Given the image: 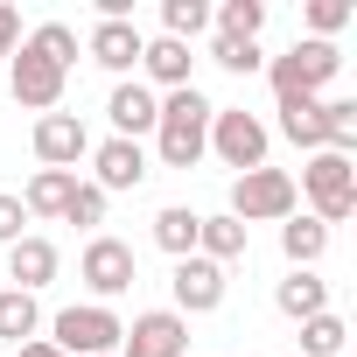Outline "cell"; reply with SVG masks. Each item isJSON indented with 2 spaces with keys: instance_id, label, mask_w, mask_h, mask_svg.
Returning a JSON list of instances; mask_svg holds the SVG:
<instances>
[{
  "instance_id": "obj_2",
  "label": "cell",
  "mask_w": 357,
  "mask_h": 357,
  "mask_svg": "<svg viewBox=\"0 0 357 357\" xmlns=\"http://www.w3.org/2000/svg\"><path fill=\"white\" fill-rule=\"evenodd\" d=\"M294 197H308V218H315V225H343V218H357V154H329V147H315V154L301 161Z\"/></svg>"
},
{
  "instance_id": "obj_29",
  "label": "cell",
  "mask_w": 357,
  "mask_h": 357,
  "mask_svg": "<svg viewBox=\"0 0 357 357\" xmlns=\"http://www.w3.org/2000/svg\"><path fill=\"white\" fill-rule=\"evenodd\" d=\"M301 15H308V36H315V43H336V36L350 29V15H357V8H350V0H308Z\"/></svg>"
},
{
  "instance_id": "obj_22",
  "label": "cell",
  "mask_w": 357,
  "mask_h": 357,
  "mask_svg": "<svg viewBox=\"0 0 357 357\" xmlns=\"http://www.w3.org/2000/svg\"><path fill=\"white\" fill-rule=\"evenodd\" d=\"M280 252H287V266H315V259L329 252V225H315L308 211H294V218L280 225Z\"/></svg>"
},
{
  "instance_id": "obj_21",
  "label": "cell",
  "mask_w": 357,
  "mask_h": 357,
  "mask_svg": "<svg viewBox=\"0 0 357 357\" xmlns=\"http://www.w3.org/2000/svg\"><path fill=\"white\" fill-rule=\"evenodd\" d=\"M197 252H204V259H218V266H231V259H245V225H238L231 211H218V218H204V225H197Z\"/></svg>"
},
{
  "instance_id": "obj_18",
  "label": "cell",
  "mask_w": 357,
  "mask_h": 357,
  "mask_svg": "<svg viewBox=\"0 0 357 357\" xmlns=\"http://www.w3.org/2000/svg\"><path fill=\"white\" fill-rule=\"evenodd\" d=\"M197 225H204V211L168 204V211H154V245H161L168 259H190V252H197Z\"/></svg>"
},
{
  "instance_id": "obj_31",
  "label": "cell",
  "mask_w": 357,
  "mask_h": 357,
  "mask_svg": "<svg viewBox=\"0 0 357 357\" xmlns=\"http://www.w3.org/2000/svg\"><path fill=\"white\" fill-rule=\"evenodd\" d=\"M105 204H112L105 190L77 183V190H70V204H63V225H84V231H98V225H105Z\"/></svg>"
},
{
  "instance_id": "obj_4",
  "label": "cell",
  "mask_w": 357,
  "mask_h": 357,
  "mask_svg": "<svg viewBox=\"0 0 357 357\" xmlns=\"http://www.w3.org/2000/svg\"><path fill=\"white\" fill-rule=\"evenodd\" d=\"M119 336H126V322L105 301H84V308H63L43 343H56L63 357H119Z\"/></svg>"
},
{
  "instance_id": "obj_32",
  "label": "cell",
  "mask_w": 357,
  "mask_h": 357,
  "mask_svg": "<svg viewBox=\"0 0 357 357\" xmlns=\"http://www.w3.org/2000/svg\"><path fill=\"white\" fill-rule=\"evenodd\" d=\"M15 238H29V211L22 197H0V245H15Z\"/></svg>"
},
{
  "instance_id": "obj_5",
  "label": "cell",
  "mask_w": 357,
  "mask_h": 357,
  "mask_svg": "<svg viewBox=\"0 0 357 357\" xmlns=\"http://www.w3.org/2000/svg\"><path fill=\"white\" fill-rule=\"evenodd\" d=\"M294 175L287 168H245L231 175V218L238 225H287L294 218Z\"/></svg>"
},
{
  "instance_id": "obj_28",
  "label": "cell",
  "mask_w": 357,
  "mask_h": 357,
  "mask_svg": "<svg viewBox=\"0 0 357 357\" xmlns=\"http://www.w3.org/2000/svg\"><path fill=\"white\" fill-rule=\"evenodd\" d=\"M343 336H350V329H343L336 308H322V315L301 322V350H308V357H343Z\"/></svg>"
},
{
  "instance_id": "obj_23",
  "label": "cell",
  "mask_w": 357,
  "mask_h": 357,
  "mask_svg": "<svg viewBox=\"0 0 357 357\" xmlns=\"http://www.w3.org/2000/svg\"><path fill=\"white\" fill-rule=\"evenodd\" d=\"M43 329V301L22 287H0V343H29Z\"/></svg>"
},
{
  "instance_id": "obj_17",
  "label": "cell",
  "mask_w": 357,
  "mask_h": 357,
  "mask_svg": "<svg viewBox=\"0 0 357 357\" xmlns=\"http://www.w3.org/2000/svg\"><path fill=\"white\" fill-rule=\"evenodd\" d=\"M273 308H280L287 322H308V315L329 308V280H322L315 266H287V280L273 287Z\"/></svg>"
},
{
  "instance_id": "obj_12",
  "label": "cell",
  "mask_w": 357,
  "mask_h": 357,
  "mask_svg": "<svg viewBox=\"0 0 357 357\" xmlns=\"http://www.w3.org/2000/svg\"><path fill=\"white\" fill-rule=\"evenodd\" d=\"M91 154V133H84V119L77 112H43L36 119V161L43 168H63V175H77V161Z\"/></svg>"
},
{
  "instance_id": "obj_13",
  "label": "cell",
  "mask_w": 357,
  "mask_h": 357,
  "mask_svg": "<svg viewBox=\"0 0 357 357\" xmlns=\"http://www.w3.org/2000/svg\"><path fill=\"white\" fill-rule=\"evenodd\" d=\"M105 119H112V140H140V133H154L161 98H154L140 77H119V84H112V98H105Z\"/></svg>"
},
{
  "instance_id": "obj_30",
  "label": "cell",
  "mask_w": 357,
  "mask_h": 357,
  "mask_svg": "<svg viewBox=\"0 0 357 357\" xmlns=\"http://www.w3.org/2000/svg\"><path fill=\"white\" fill-rule=\"evenodd\" d=\"M211 63H218V70H231V77H252V70H266L259 43H231V36H218V43H211Z\"/></svg>"
},
{
  "instance_id": "obj_20",
  "label": "cell",
  "mask_w": 357,
  "mask_h": 357,
  "mask_svg": "<svg viewBox=\"0 0 357 357\" xmlns=\"http://www.w3.org/2000/svg\"><path fill=\"white\" fill-rule=\"evenodd\" d=\"M273 112H280V133H287L301 154L322 147V98H273Z\"/></svg>"
},
{
  "instance_id": "obj_1",
  "label": "cell",
  "mask_w": 357,
  "mask_h": 357,
  "mask_svg": "<svg viewBox=\"0 0 357 357\" xmlns=\"http://www.w3.org/2000/svg\"><path fill=\"white\" fill-rule=\"evenodd\" d=\"M211 98L197 91V84H183V91H161V119H154V154H161V168H197L204 154H211Z\"/></svg>"
},
{
  "instance_id": "obj_15",
  "label": "cell",
  "mask_w": 357,
  "mask_h": 357,
  "mask_svg": "<svg viewBox=\"0 0 357 357\" xmlns=\"http://www.w3.org/2000/svg\"><path fill=\"white\" fill-rule=\"evenodd\" d=\"M56 266H63V252H56L43 231H29V238L8 245V280H15L22 294H43V287L56 280Z\"/></svg>"
},
{
  "instance_id": "obj_25",
  "label": "cell",
  "mask_w": 357,
  "mask_h": 357,
  "mask_svg": "<svg viewBox=\"0 0 357 357\" xmlns=\"http://www.w3.org/2000/svg\"><path fill=\"white\" fill-rule=\"evenodd\" d=\"M211 29V0H161V36L168 43H197Z\"/></svg>"
},
{
  "instance_id": "obj_11",
  "label": "cell",
  "mask_w": 357,
  "mask_h": 357,
  "mask_svg": "<svg viewBox=\"0 0 357 357\" xmlns=\"http://www.w3.org/2000/svg\"><path fill=\"white\" fill-rule=\"evenodd\" d=\"M84 161H91V190H105V197L140 190L147 175H154V161H147V147H140V140H98Z\"/></svg>"
},
{
  "instance_id": "obj_24",
  "label": "cell",
  "mask_w": 357,
  "mask_h": 357,
  "mask_svg": "<svg viewBox=\"0 0 357 357\" xmlns=\"http://www.w3.org/2000/svg\"><path fill=\"white\" fill-rule=\"evenodd\" d=\"M211 22H218V36H231V43H259L266 0H225V8H211Z\"/></svg>"
},
{
  "instance_id": "obj_6",
  "label": "cell",
  "mask_w": 357,
  "mask_h": 357,
  "mask_svg": "<svg viewBox=\"0 0 357 357\" xmlns=\"http://www.w3.org/2000/svg\"><path fill=\"white\" fill-rule=\"evenodd\" d=\"M266 147H273V133H266L259 112H245V105H218V112H211V154H218L231 175L266 168Z\"/></svg>"
},
{
  "instance_id": "obj_7",
  "label": "cell",
  "mask_w": 357,
  "mask_h": 357,
  "mask_svg": "<svg viewBox=\"0 0 357 357\" xmlns=\"http://www.w3.org/2000/svg\"><path fill=\"white\" fill-rule=\"evenodd\" d=\"M77 280L91 287V301H119L133 280H140V259H133V245L126 238H112V231H91V245L77 252Z\"/></svg>"
},
{
  "instance_id": "obj_14",
  "label": "cell",
  "mask_w": 357,
  "mask_h": 357,
  "mask_svg": "<svg viewBox=\"0 0 357 357\" xmlns=\"http://www.w3.org/2000/svg\"><path fill=\"white\" fill-rule=\"evenodd\" d=\"M84 50H91V63H98V70L126 77V70H140V50H147V36H140L133 22H98V29L84 36Z\"/></svg>"
},
{
  "instance_id": "obj_33",
  "label": "cell",
  "mask_w": 357,
  "mask_h": 357,
  "mask_svg": "<svg viewBox=\"0 0 357 357\" xmlns=\"http://www.w3.org/2000/svg\"><path fill=\"white\" fill-rule=\"evenodd\" d=\"M15 50H22V15L8 8V0H0V63H8Z\"/></svg>"
},
{
  "instance_id": "obj_27",
  "label": "cell",
  "mask_w": 357,
  "mask_h": 357,
  "mask_svg": "<svg viewBox=\"0 0 357 357\" xmlns=\"http://www.w3.org/2000/svg\"><path fill=\"white\" fill-rule=\"evenodd\" d=\"M22 43H29L36 56H50L56 70H70V63H77V29H70V22H43V29H36V36H22Z\"/></svg>"
},
{
  "instance_id": "obj_9",
  "label": "cell",
  "mask_w": 357,
  "mask_h": 357,
  "mask_svg": "<svg viewBox=\"0 0 357 357\" xmlns=\"http://www.w3.org/2000/svg\"><path fill=\"white\" fill-rule=\"evenodd\" d=\"M225 266L218 259H204V252H190V259H175V273H168V294H175V315H211V308H225Z\"/></svg>"
},
{
  "instance_id": "obj_8",
  "label": "cell",
  "mask_w": 357,
  "mask_h": 357,
  "mask_svg": "<svg viewBox=\"0 0 357 357\" xmlns=\"http://www.w3.org/2000/svg\"><path fill=\"white\" fill-rule=\"evenodd\" d=\"M63 84H70V70H56V63L36 56L29 43L8 56V91H15V105H29V112H56V105H63Z\"/></svg>"
},
{
  "instance_id": "obj_3",
  "label": "cell",
  "mask_w": 357,
  "mask_h": 357,
  "mask_svg": "<svg viewBox=\"0 0 357 357\" xmlns=\"http://www.w3.org/2000/svg\"><path fill=\"white\" fill-rule=\"evenodd\" d=\"M336 70H343V50L336 43H315V36H301L287 56L266 63L273 98H322V84H336Z\"/></svg>"
},
{
  "instance_id": "obj_19",
  "label": "cell",
  "mask_w": 357,
  "mask_h": 357,
  "mask_svg": "<svg viewBox=\"0 0 357 357\" xmlns=\"http://www.w3.org/2000/svg\"><path fill=\"white\" fill-rule=\"evenodd\" d=\"M70 190H77V175H63V168H36L29 190H22V211H29V218H63Z\"/></svg>"
},
{
  "instance_id": "obj_26",
  "label": "cell",
  "mask_w": 357,
  "mask_h": 357,
  "mask_svg": "<svg viewBox=\"0 0 357 357\" xmlns=\"http://www.w3.org/2000/svg\"><path fill=\"white\" fill-rule=\"evenodd\" d=\"M322 147L357 154V98H322Z\"/></svg>"
},
{
  "instance_id": "obj_16",
  "label": "cell",
  "mask_w": 357,
  "mask_h": 357,
  "mask_svg": "<svg viewBox=\"0 0 357 357\" xmlns=\"http://www.w3.org/2000/svg\"><path fill=\"white\" fill-rule=\"evenodd\" d=\"M140 70H147V91H154V84H161V91H183V84H197V50L154 36V43L140 50Z\"/></svg>"
},
{
  "instance_id": "obj_10",
  "label": "cell",
  "mask_w": 357,
  "mask_h": 357,
  "mask_svg": "<svg viewBox=\"0 0 357 357\" xmlns=\"http://www.w3.org/2000/svg\"><path fill=\"white\" fill-rule=\"evenodd\" d=\"M119 357H190V322L175 315V308H147V315L126 322Z\"/></svg>"
},
{
  "instance_id": "obj_34",
  "label": "cell",
  "mask_w": 357,
  "mask_h": 357,
  "mask_svg": "<svg viewBox=\"0 0 357 357\" xmlns=\"http://www.w3.org/2000/svg\"><path fill=\"white\" fill-rule=\"evenodd\" d=\"M15 357H63L56 343H43V336H29V343H15Z\"/></svg>"
}]
</instances>
